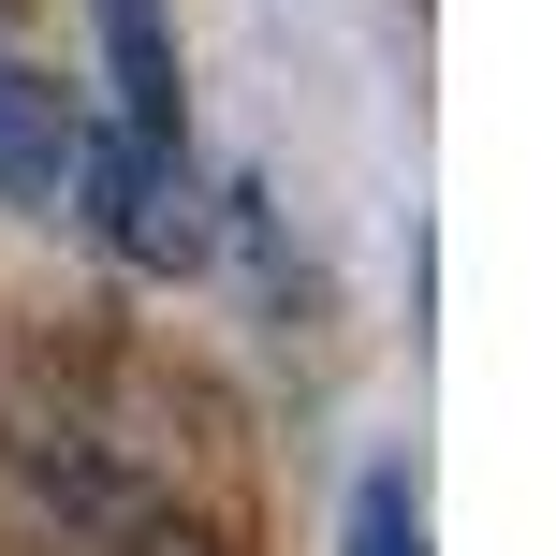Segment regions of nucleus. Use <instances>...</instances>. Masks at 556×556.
Here are the masks:
<instances>
[{"mask_svg":"<svg viewBox=\"0 0 556 556\" xmlns=\"http://www.w3.org/2000/svg\"><path fill=\"white\" fill-rule=\"evenodd\" d=\"M103 15V88H117V132H162L191 147V88H176V15L162 0H88Z\"/></svg>","mask_w":556,"mask_h":556,"instance_id":"f03ea898","label":"nucleus"},{"mask_svg":"<svg viewBox=\"0 0 556 556\" xmlns=\"http://www.w3.org/2000/svg\"><path fill=\"white\" fill-rule=\"evenodd\" d=\"M74 132H88V117L59 103L29 59H0V205H59V191H74Z\"/></svg>","mask_w":556,"mask_h":556,"instance_id":"7ed1b4c3","label":"nucleus"},{"mask_svg":"<svg viewBox=\"0 0 556 556\" xmlns=\"http://www.w3.org/2000/svg\"><path fill=\"white\" fill-rule=\"evenodd\" d=\"M132 556H220V542H191V528H132Z\"/></svg>","mask_w":556,"mask_h":556,"instance_id":"39448f33","label":"nucleus"},{"mask_svg":"<svg viewBox=\"0 0 556 556\" xmlns=\"http://www.w3.org/2000/svg\"><path fill=\"white\" fill-rule=\"evenodd\" d=\"M352 556H425V498H410V469H366V483H352Z\"/></svg>","mask_w":556,"mask_h":556,"instance_id":"20e7f679","label":"nucleus"},{"mask_svg":"<svg viewBox=\"0 0 556 556\" xmlns=\"http://www.w3.org/2000/svg\"><path fill=\"white\" fill-rule=\"evenodd\" d=\"M74 220L103 235L132 278H191L205 264V235H220V205H205V176H191V147H162V132H74Z\"/></svg>","mask_w":556,"mask_h":556,"instance_id":"f257e3e1","label":"nucleus"}]
</instances>
